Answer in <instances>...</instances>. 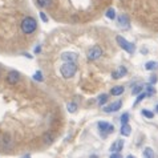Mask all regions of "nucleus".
Here are the masks:
<instances>
[{"label":"nucleus","mask_w":158,"mask_h":158,"mask_svg":"<svg viewBox=\"0 0 158 158\" xmlns=\"http://www.w3.org/2000/svg\"><path fill=\"white\" fill-rule=\"evenodd\" d=\"M20 28L23 31V33L25 35H31L33 33L37 28V21L33 16H25L23 20H21V24H20Z\"/></svg>","instance_id":"obj_1"},{"label":"nucleus","mask_w":158,"mask_h":158,"mask_svg":"<svg viewBox=\"0 0 158 158\" xmlns=\"http://www.w3.org/2000/svg\"><path fill=\"white\" fill-rule=\"evenodd\" d=\"M77 72V65L73 63H64L60 67V73L64 78H72Z\"/></svg>","instance_id":"obj_2"},{"label":"nucleus","mask_w":158,"mask_h":158,"mask_svg":"<svg viewBox=\"0 0 158 158\" xmlns=\"http://www.w3.org/2000/svg\"><path fill=\"white\" fill-rule=\"evenodd\" d=\"M116 41H117L118 45H120L124 51L128 52V53H133V52L135 51V45H134L133 43L128 41L125 37H122V36H117V37H116Z\"/></svg>","instance_id":"obj_3"},{"label":"nucleus","mask_w":158,"mask_h":158,"mask_svg":"<svg viewBox=\"0 0 158 158\" xmlns=\"http://www.w3.org/2000/svg\"><path fill=\"white\" fill-rule=\"evenodd\" d=\"M97 126H98V130L101 131V135H102L104 138H105V135L114 131V126H113L110 122H106V121H98Z\"/></svg>","instance_id":"obj_4"},{"label":"nucleus","mask_w":158,"mask_h":158,"mask_svg":"<svg viewBox=\"0 0 158 158\" xmlns=\"http://www.w3.org/2000/svg\"><path fill=\"white\" fill-rule=\"evenodd\" d=\"M86 56H88V60H89V61L98 60L101 56H102V48H101L100 45H93L89 51H88Z\"/></svg>","instance_id":"obj_5"},{"label":"nucleus","mask_w":158,"mask_h":158,"mask_svg":"<svg viewBox=\"0 0 158 158\" xmlns=\"http://www.w3.org/2000/svg\"><path fill=\"white\" fill-rule=\"evenodd\" d=\"M14 138H12L11 134H3L2 137H0V146H2L4 150H11L12 148H14Z\"/></svg>","instance_id":"obj_6"},{"label":"nucleus","mask_w":158,"mask_h":158,"mask_svg":"<svg viewBox=\"0 0 158 158\" xmlns=\"http://www.w3.org/2000/svg\"><path fill=\"white\" fill-rule=\"evenodd\" d=\"M6 81H7V84H10V85L17 84V82L20 81V73L17 72V71H11L10 73L7 74Z\"/></svg>","instance_id":"obj_7"},{"label":"nucleus","mask_w":158,"mask_h":158,"mask_svg":"<svg viewBox=\"0 0 158 158\" xmlns=\"http://www.w3.org/2000/svg\"><path fill=\"white\" fill-rule=\"evenodd\" d=\"M61 59H63L65 63H73L74 64L78 59V55L74 53V52L68 51V52H63V53H61Z\"/></svg>","instance_id":"obj_8"},{"label":"nucleus","mask_w":158,"mask_h":158,"mask_svg":"<svg viewBox=\"0 0 158 158\" xmlns=\"http://www.w3.org/2000/svg\"><path fill=\"white\" fill-rule=\"evenodd\" d=\"M122 106V101H116V102H113L110 105H108V106H104L102 110L105 113H113V112H118Z\"/></svg>","instance_id":"obj_9"},{"label":"nucleus","mask_w":158,"mask_h":158,"mask_svg":"<svg viewBox=\"0 0 158 158\" xmlns=\"http://www.w3.org/2000/svg\"><path fill=\"white\" fill-rule=\"evenodd\" d=\"M118 27H121V28H129V25H130V20H129V16L126 15V14H122V15H118Z\"/></svg>","instance_id":"obj_10"},{"label":"nucleus","mask_w":158,"mask_h":158,"mask_svg":"<svg viewBox=\"0 0 158 158\" xmlns=\"http://www.w3.org/2000/svg\"><path fill=\"white\" fill-rule=\"evenodd\" d=\"M126 73H128V69H126L124 65H121V67H118L117 71H114L112 73V78H114V80H120V78L126 76Z\"/></svg>","instance_id":"obj_11"},{"label":"nucleus","mask_w":158,"mask_h":158,"mask_svg":"<svg viewBox=\"0 0 158 158\" xmlns=\"http://www.w3.org/2000/svg\"><path fill=\"white\" fill-rule=\"evenodd\" d=\"M122 149H124V139H117L112 143L110 146V152L112 153H120Z\"/></svg>","instance_id":"obj_12"},{"label":"nucleus","mask_w":158,"mask_h":158,"mask_svg":"<svg viewBox=\"0 0 158 158\" xmlns=\"http://www.w3.org/2000/svg\"><path fill=\"white\" fill-rule=\"evenodd\" d=\"M53 141H55V133H53V131H45V133L43 134V142H44V145H51Z\"/></svg>","instance_id":"obj_13"},{"label":"nucleus","mask_w":158,"mask_h":158,"mask_svg":"<svg viewBox=\"0 0 158 158\" xmlns=\"http://www.w3.org/2000/svg\"><path fill=\"white\" fill-rule=\"evenodd\" d=\"M124 90H125V88L122 85H117V86H113L110 89V94L112 96H120V94L124 93Z\"/></svg>","instance_id":"obj_14"},{"label":"nucleus","mask_w":158,"mask_h":158,"mask_svg":"<svg viewBox=\"0 0 158 158\" xmlns=\"http://www.w3.org/2000/svg\"><path fill=\"white\" fill-rule=\"evenodd\" d=\"M37 2V6L41 7V8H47V7H51L53 0H36Z\"/></svg>","instance_id":"obj_15"},{"label":"nucleus","mask_w":158,"mask_h":158,"mask_svg":"<svg viewBox=\"0 0 158 158\" xmlns=\"http://www.w3.org/2000/svg\"><path fill=\"white\" fill-rule=\"evenodd\" d=\"M143 157H145V158H156L154 150H153L152 148H145V150H143Z\"/></svg>","instance_id":"obj_16"},{"label":"nucleus","mask_w":158,"mask_h":158,"mask_svg":"<svg viewBox=\"0 0 158 158\" xmlns=\"http://www.w3.org/2000/svg\"><path fill=\"white\" fill-rule=\"evenodd\" d=\"M156 68H158V63H156V61H148L145 64V69L146 71H154Z\"/></svg>","instance_id":"obj_17"},{"label":"nucleus","mask_w":158,"mask_h":158,"mask_svg":"<svg viewBox=\"0 0 158 158\" xmlns=\"http://www.w3.org/2000/svg\"><path fill=\"white\" fill-rule=\"evenodd\" d=\"M130 133H131V128L129 126V124H126V125H122V126H121V134H122V135L128 137Z\"/></svg>","instance_id":"obj_18"},{"label":"nucleus","mask_w":158,"mask_h":158,"mask_svg":"<svg viewBox=\"0 0 158 158\" xmlns=\"http://www.w3.org/2000/svg\"><path fill=\"white\" fill-rule=\"evenodd\" d=\"M108 98H109L108 94H101L100 97H98V100H97V102H98L100 106H104V105L108 102Z\"/></svg>","instance_id":"obj_19"},{"label":"nucleus","mask_w":158,"mask_h":158,"mask_svg":"<svg viewBox=\"0 0 158 158\" xmlns=\"http://www.w3.org/2000/svg\"><path fill=\"white\" fill-rule=\"evenodd\" d=\"M142 89H143V85H135L133 88V90H131V93H133V96H138V94H141L142 93Z\"/></svg>","instance_id":"obj_20"},{"label":"nucleus","mask_w":158,"mask_h":158,"mask_svg":"<svg viewBox=\"0 0 158 158\" xmlns=\"http://www.w3.org/2000/svg\"><path fill=\"white\" fill-rule=\"evenodd\" d=\"M67 109H68L69 113H76V110H77V104L76 102H69L67 105Z\"/></svg>","instance_id":"obj_21"},{"label":"nucleus","mask_w":158,"mask_h":158,"mask_svg":"<svg viewBox=\"0 0 158 158\" xmlns=\"http://www.w3.org/2000/svg\"><path fill=\"white\" fill-rule=\"evenodd\" d=\"M32 78H33V80H35V81H39V82H41V81H44V76H43V73H41L40 71H37L36 73H35V74H33V76H32Z\"/></svg>","instance_id":"obj_22"},{"label":"nucleus","mask_w":158,"mask_h":158,"mask_svg":"<svg viewBox=\"0 0 158 158\" xmlns=\"http://www.w3.org/2000/svg\"><path fill=\"white\" fill-rule=\"evenodd\" d=\"M105 15H106V17H108V19H110V20H114L116 19V11L113 10V8H109Z\"/></svg>","instance_id":"obj_23"},{"label":"nucleus","mask_w":158,"mask_h":158,"mask_svg":"<svg viewBox=\"0 0 158 158\" xmlns=\"http://www.w3.org/2000/svg\"><path fill=\"white\" fill-rule=\"evenodd\" d=\"M120 121H121V124H122V125H126V124H129V113H124V114L121 116Z\"/></svg>","instance_id":"obj_24"},{"label":"nucleus","mask_w":158,"mask_h":158,"mask_svg":"<svg viewBox=\"0 0 158 158\" xmlns=\"http://www.w3.org/2000/svg\"><path fill=\"white\" fill-rule=\"evenodd\" d=\"M145 97H148V94L145 93V92H142V93L139 94V96H137V98H135V101H134V106H135V105H138V104L141 102V101H142Z\"/></svg>","instance_id":"obj_25"},{"label":"nucleus","mask_w":158,"mask_h":158,"mask_svg":"<svg viewBox=\"0 0 158 158\" xmlns=\"http://www.w3.org/2000/svg\"><path fill=\"white\" fill-rule=\"evenodd\" d=\"M148 96H153V94H156V89H154V86H152V85H148L146 86V92H145Z\"/></svg>","instance_id":"obj_26"},{"label":"nucleus","mask_w":158,"mask_h":158,"mask_svg":"<svg viewBox=\"0 0 158 158\" xmlns=\"http://www.w3.org/2000/svg\"><path fill=\"white\" fill-rule=\"evenodd\" d=\"M142 116H145L146 118H150V120H152V118L154 117V113L150 112V110H148V109H143V110H142Z\"/></svg>","instance_id":"obj_27"},{"label":"nucleus","mask_w":158,"mask_h":158,"mask_svg":"<svg viewBox=\"0 0 158 158\" xmlns=\"http://www.w3.org/2000/svg\"><path fill=\"white\" fill-rule=\"evenodd\" d=\"M109 158H124V157L121 156V153H112Z\"/></svg>","instance_id":"obj_28"},{"label":"nucleus","mask_w":158,"mask_h":158,"mask_svg":"<svg viewBox=\"0 0 158 158\" xmlns=\"http://www.w3.org/2000/svg\"><path fill=\"white\" fill-rule=\"evenodd\" d=\"M40 17H41V19H43V21H45V23H47V21H48V17H47V15H45V14H44V12H40Z\"/></svg>","instance_id":"obj_29"},{"label":"nucleus","mask_w":158,"mask_h":158,"mask_svg":"<svg viewBox=\"0 0 158 158\" xmlns=\"http://www.w3.org/2000/svg\"><path fill=\"white\" fill-rule=\"evenodd\" d=\"M156 81H157V77H156V76H152V78H150V84H154Z\"/></svg>","instance_id":"obj_30"},{"label":"nucleus","mask_w":158,"mask_h":158,"mask_svg":"<svg viewBox=\"0 0 158 158\" xmlns=\"http://www.w3.org/2000/svg\"><path fill=\"white\" fill-rule=\"evenodd\" d=\"M40 49H41V47H40V45H37V47H36V49H35V53H40Z\"/></svg>","instance_id":"obj_31"},{"label":"nucleus","mask_w":158,"mask_h":158,"mask_svg":"<svg viewBox=\"0 0 158 158\" xmlns=\"http://www.w3.org/2000/svg\"><path fill=\"white\" fill-rule=\"evenodd\" d=\"M126 158H135V157H134V156H131V154H130V156H128V157H126Z\"/></svg>","instance_id":"obj_32"},{"label":"nucleus","mask_w":158,"mask_h":158,"mask_svg":"<svg viewBox=\"0 0 158 158\" xmlns=\"http://www.w3.org/2000/svg\"><path fill=\"white\" fill-rule=\"evenodd\" d=\"M156 112L158 113V104H157V106H156Z\"/></svg>","instance_id":"obj_33"},{"label":"nucleus","mask_w":158,"mask_h":158,"mask_svg":"<svg viewBox=\"0 0 158 158\" xmlns=\"http://www.w3.org/2000/svg\"><path fill=\"white\" fill-rule=\"evenodd\" d=\"M23 158H29V156H28V154H27V156H24V157H23Z\"/></svg>","instance_id":"obj_34"}]
</instances>
